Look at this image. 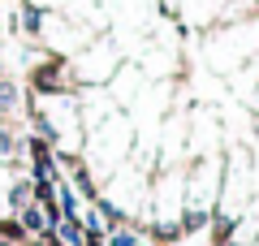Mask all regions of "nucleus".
Returning <instances> with one entry per match:
<instances>
[{
	"instance_id": "obj_2",
	"label": "nucleus",
	"mask_w": 259,
	"mask_h": 246,
	"mask_svg": "<svg viewBox=\"0 0 259 246\" xmlns=\"http://www.w3.org/2000/svg\"><path fill=\"white\" fill-rule=\"evenodd\" d=\"M134 242H139V237L130 233V229H117V233L108 237V246H134Z\"/></svg>"
},
{
	"instance_id": "obj_1",
	"label": "nucleus",
	"mask_w": 259,
	"mask_h": 246,
	"mask_svg": "<svg viewBox=\"0 0 259 246\" xmlns=\"http://www.w3.org/2000/svg\"><path fill=\"white\" fill-rule=\"evenodd\" d=\"M26 229H22V220L18 216H9V220H0V242H26Z\"/></svg>"
}]
</instances>
